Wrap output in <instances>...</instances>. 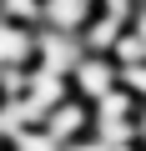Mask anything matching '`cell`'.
Wrapping results in <instances>:
<instances>
[{"label": "cell", "instance_id": "cell-1", "mask_svg": "<svg viewBox=\"0 0 146 151\" xmlns=\"http://www.w3.org/2000/svg\"><path fill=\"white\" fill-rule=\"evenodd\" d=\"M136 111L141 101L131 91H106L96 106H91V136L96 141H136Z\"/></svg>", "mask_w": 146, "mask_h": 151}, {"label": "cell", "instance_id": "cell-2", "mask_svg": "<svg viewBox=\"0 0 146 151\" xmlns=\"http://www.w3.org/2000/svg\"><path fill=\"white\" fill-rule=\"evenodd\" d=\"M65 81H70V96H81L86 106H96L106 91H116V60L96 55V50H81V60L65 70Z\"/></svg>", "mask_w": 146, "mask_h": 151}, {"label": "cell", "instance_id": "cell-3", "mask_svg": "<svg viewBox=\"0 0 146 151\" xmlns=\"http://www.w3.org/2000/svg\"><path fill=\"white\" fill-rule=\"evenodd\" d=\"M40 131H45L55 146L81 141V136H91V106H86L81 96H60V101L40 116Z\"/></svg>", "mask_w": 146, "mask_h": 151}, {"label": "cell", "instance_id": "cell-4", "mask_svg": "<svg viewBox=\"0 0 146 151\" xmlns=\"http://www.w3.org/2000/svg\"><path fill=\"white\" fill-rule=\"evenodd\" d=\"M35 30L40 25H15V20L0 15V70L35 65Z\"/></svg>", "mask_w": 146, "mask_h": 151}, {"label": "cell", "instance_id": "cell-5", "mask_svg": "<svg viewBox=\"0 0 146 151\" xmlns=\"http://www.w3.org/2000/svg\"><path fill=\"white\" fill-rule=\"evenodd\" d=\"M96 15V0H40V25L45 30H65L81 35V25Z\"/></svg>", "mask_w": 146, "mask_h": 151}, {"label": "cell", "instance_id": "cell-6", "mask_svg": "<svg viewBox=\"0 0 146 151\" xmlns=\"http://www.w3.org/2000/svg\"><path fill=\"white\" fill-rule=\"evenodd\" d=\"M121 30H126V15H116V10H96V15L81 25V45L96 50V55H111V45H116Z\"/></svg>", "mask_w": 146, "mask_h": 151}, {"label": "cell", "instance_id": "cell-7", "mask_svg": "<svg viewBox=\"0 0 146 151\" xmlns=\"http://www.w3.org/2000/svg\"><path fill=\"white\" fill-rule=\"evenodd\" d=\"M116 86L131 91V96L146 106V60H126V65H116Z\"/></svg>", "mask_w": 146, "mask_h": 151}, {"label": "cell", "instance_id": "cell-8", "mask_svg": "<svg viewBox=\"0 0 146 151\" xmlns=\"http://www.w3.org/2000/svg\"><path fill=\"white\" fill-rule=\"evenodd\" d=\"M0 15L15 25H40V0H0Z\"/></svg>", "mask_w": 146, "mask_h": 151}, {"label": "cell", "instance_id": "cell-9", "mask_svg": "<svg viewBox=\"0 0 146 151\" xmlns=\"http://www.w3.org/2000/svg\"><path fill=\"white\" fill-rule=\"evenodd\" d=\"M60 151H106V141H96V136H81V141H65Z\"/></svg>", "mask_w": 146, "mask_h": 151}, {"label": "cell", "instance_id": "cell-10", "mask_svg": "<svg viewBox=\"0 0 146 151\" xmlns=\"http://www.w3.org/2000/svg\"><path fill=\"white\" fill-rule=\"evenodd\" d=\"M126 25H131V30H136V35L146 40V5H131V15H126Z\"/></svg>", "mask_w": 146, "mask_h": 151}, {"label": "cell", "instance_id": "cell-11", "mask_svg": "<svg viewBox=\"0 0 146 151\" xmlns=\"http://www.w3.org/2000/svg\"><path fill=\"white\" fill-rule=\"evenodd\" d=\"M106 151H141V141H106Z\"/></svg>", "mask_w": 146, "mask_h": 151}, {"label": "cell", "instance_id": "cell-12", "mask_svg": "<svg viewBox=\"0 0 146 151\" xmlns=\"http://www.w3.org/2000/svg\"><path fill=\"white\" fill-rule=\"evenodd\" d=\"M136 141H146V106L136 111Z\"/></svg>", "mask_w": 146, "mask_h": 151}, {"label": "cell", "instance_id": "cell-13", "mask_svg": "<svg viewBox=\"0 0 146 151\" xmlns=\"http://www.w3.org/2000/svg\"><path fill=\"white\" fill-rule=\"evenodd\" d=\"M10 146V126H5V116H0V151Z\"/></svg>", "mask_w": 146, "mask_h": 151}, {"label": "cell", "instance_id": "cell-14", "mask_svg": "<svg viewBox=\"0 0 146 151\" xmlns=\"http://www.w3.org/2000/svg\"><path fill=\"white\" fill-rule=\"evenodd\" d=\"M141 151H146V141H141Z\"/></svg>", "mask_w": 146, "mask_h": 151}]
</instances>
